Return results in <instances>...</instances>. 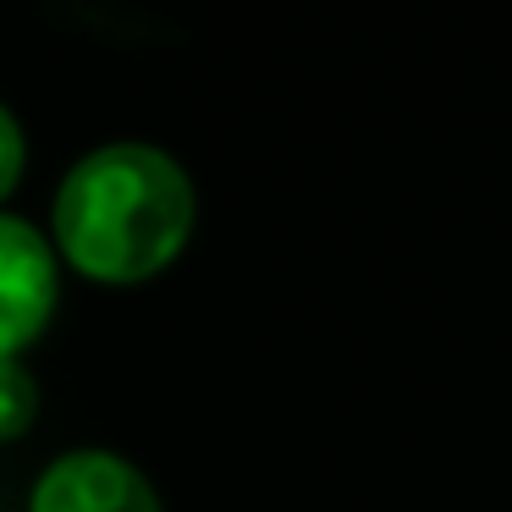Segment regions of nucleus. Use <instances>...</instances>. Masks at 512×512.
<instances>
[{
	"label": "nucleus",
	"mask_w": 512,
	"mask_h": 512,
	"mask_svg": "<svg viewBox=\"0 0 512 512\" xmlns=\"http://www.w3.org/2000/svg\"><path fill=\"white\" fill-rule=\"evenodd\" d=\"M199 199L166 149L105 144L67 171L56 193V248L72 270L105 287H138L177 265Z\"/></svg>",
	"instance_id": "f257e3e1"
},
{
	"label": "nucleus",
	"mask_w": 512,
	"mask_h": 512,
	"mask_svg": "<svg viewBox=\"0 0 512 512\" xmlns=\"http://www.w3.org/2000/svg\"><path fill=\"white\" fill-rule=\"evenodd\" d=\"M56 309V254L17 215H0V364H17Z\"/></svg>",
	"instance_id": "f03ea898"
},
{
	"label": "nucleus",
	"mask_w": 512,
	"mask_h": 512,
	"mask_svg": "<svg viewBox=\"0 0 512 512\" xmlns=\"http://www.w3.org/2000/svg\"><path fill=\"white\" fill-rule=\"evenodd\" d=\"M28 512H160V496L127 457L67 452L39 474Z\"/></svg>",
	"instance_id": "7ed1b4c3"
},
{
	"label": "nucleus",
	"mask_w": 512,
	"mask_h": 512,
	"mask_svg": "<svg viewBox=\"0 0 512 512\" xmlns=\"http://www.w3.org/2000/svg\"><path fill=\"white\" fill-rule=\"evenodd\" d=\"M39 413V386L23 364H0V441H12L34 424Z\"/></svg>",
	"instance_id": "20e7f679"
},
{
	"label": "nucleus",
	"mask_w": 512,
	"mask_h": 512,
	"mask_svg": "<svg viewBox=\"0 0 512 512\" xmlns=\"http://www.w3.org/2000/svg\"><path fill=\"white\" fill-rule=\"evenodd\" d=\"M23 127H17V116L0 105V199L17 188V177H23Z\"/></svg>",
	"instance_id": "39448f33"
}]
</instances>
